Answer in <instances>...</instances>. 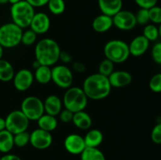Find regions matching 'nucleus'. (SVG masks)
I'll return each instance as SVG.
<instances>
[{
  "instance_id": "nucleus-28",
  "label": "nucleus",
  "mask_w": 161,
  "mask_h": 160,
  "mask_svg": "<svg viewBox=\"0 0 161 160\" xmlns=\"http://www.w3.org/2000/svg\"><path fill=\"white\" fill-rule=\"evenodd\" d=\"M142 35L146 37L149 42L156 41L159 38L158 28L153 24H148L145 25Z\"/></svg>"
},
{
  "instance_id": "nucleus-40",
  "label": "nucleus",
  "mask_w": 161,
  "mask_h": 160,
  "mask_svg": "<svg viewBox=\"0 0 161 160\" xmlns=\"http://www.w3.org/2000/svg\"><path fill=\"white\" fill-rule=\"evenodd\" d=\"M26 1L34 8H38L47 5L49 0H26Z\"/></svg>"
},
{
  "instance_id": "nucleus-8",
  "label": "nucleus",
  "mask_w": 161,
  "mask_h": 160,
  "mask_svg": "<svg viewBox=\"0 0 161 160\" xmlns=\"http://www.w3.org/2000/svg\"><path fill=\"white\" fill-rule=\"evenodd\" d=\"M6 130L13 134L27 131L30 121L20 110H14L9 112L5 119Z\"/></svg>"
},
{
  "instance_id": "nucleus-38",
  "label": "nucleus",
  "mask_w": 161,
  "mask_h": 160,
  "mask_svg": "<svg viewBox=\"0 0 161 160\" xmlns=\"http://www.w3.org/2000/svg\"><path fill=\"white\" fill-rule=\"evenodd\" d=\"M135 2L140 8L149 9L154 6H157L158 0H135Z\"/></svg>"
},
{
  "instance_id": "nucleus-47",
  "label": "nucleus",
  "mask_w": 161,
  "mask_h": 160,
  "mask_svg": "<svg viewBox=\"0 0 161 160\" xmlns=\"http://www.w3.org/2000/svg\"><path fill=\"white\" fill-rule=\"evenodd\" d=\"M3 48L0 45V59H2L3 57Z\"/></svg>"
},
{
  "instance_id": "nucleus-42",
  "label": "nucleus",
  "mask_w": 161,
  "mask_h": 160,
  "mask_svg": "<svg viewBox=\"0 0 161 160\" xmlns=\"http://www.w3.org/2000/svg\"><path fill=\"white\" fill-rule=\"evenodd\" d=\"M0 160H21V158L17 155L6 153V155H4L0 158Z\"/></svg>"
},
{
  "instance_id": "nucleus-22",
  "label": "nucleus",
  "mask_w": 161,
  "mask_h": 160,
  "mask_svg": "<svg viewBox=\"0 0 161 160\" xmlns=\"http://www.w3.org/2000/svg\"><path fill=\"white\" fill-rule=\"evenodd\" d=\"M37 122L39 129H42L46 131L50 132V133L56 130L58 124L56 116L50 115L45 114V113L38 119Z\"/></svg>"
},
{
  "instance_id": "nucleus-45",
  "label": "nucleus",
  "mask_w": 161,
  "mask_h": 160,
  "mask_svg": "<svg viewBox=\"0 0 161 160\" xmlns=\"http://www.w3.org/2000/svg\"><path fill=\"white\" fill-rule=\"evenodd\" d=\"M20 1H21V0H9V3H11V5H13L14 4V3H17Z\"/></svg>"
},
{
  "instance_id": "nucleus-3",
  "label": "nucleus",
  "mask_w": 161,
  "mask_h": 160,
  "mask_svg": "<svg viewBox=\"0 0 161 160\" xmlns=\"http://www.w3.org/2000/svg\"><path fill=\"white\" fill-rule=\"evenodd\" d=\"M62 103L64 108L75 113L84 111L88 103V97L82 88L71 86L64 93Z\"/></svg>"
},
{
  "instance_id": "nucleus-13",
  "label": "nucleus",
  "mask_w": 161,
  "mask_h": 160,
  "mask_svg": "<svg viewBox=\"0 0 161 160\" xmlns=\"http://www.w3.org/2000/svg\"><path fill=\"white\" fill-rule=\"evenodd\" d=\"M64 147L72 155H80L86 148L84 138L77 133L68 135L64 141Z\"/></svg>"
},
{
  "instance_id": "nucleus-25",
  "label": "nucleus",
  "mask_w": 161,
  "mask_h": 160,
  "mask_svg": "<svg viewBox=\"0 0 161 160\" xmlns=\"http://www.w3.org/2000/svg\"><path fill=\"white\" fill-rule=\"evenodd\" d=\"M14 69L10 62L4 59H0V81L9 82L14 76Z\"/></svg>"
},
{
  "instance_id": "nucleus-21",
  "label": "nucleus",
  "mask_w": 161,
  "mask_h": 160,
  "mask_svg": "<svg viewBox=\"0 0 161 160\" xmlns=\"http://www.w3.org/2000/svg\"><path fill=\"white\" fill-rule=\"evenodd\" d=\"M86 147H98L103 141V133L97 129H92L86 133L84 137Z\"/></svg>"
},
{
  "instance_id": "nucleus-11",
  "label": "nucleus",
  "mask_w": 161,
  "mask_h": 160,
  "mask_svg": "<svg viewBox=\"0 0 161 160\" xmlns=\"http://www.w3.org/2000/svg\"><path fill=\"white\" fill-rule=\"evenodd\" d=\"M29 143L34 148L38 150L48 148L53 143L51 133L42 129H36L30 133Z\"/></svg>"
},
{
  "instance_id": "nucleus-19",
  "label": "nucleus",
  "mask_w": 161,
  "mask_h": 160,
  "mask_svg": "<svg viewBox=\"0 0 161 160\" xmlns=\"http://www.w3.org/2000/svg\"><path fill=\"white\" fill-rule=\"evenodd\" d=\"M113 26V17L103 13L97 16L92 22L93 29L97 33L106 32Z\"/></svg>"
},
{
  "instance_id": "nucleus-6",
  "label": "nucleus",
  "mask_w": 161,
  "mask_h": 160,
  "mask_svg": "<svg viewBox=\"0 0 161 160\" xmlns=\"http://www.w3.org/2000/svg\"><path fill=\"white\" fill-rule=\"evenodd\" d=\"M23 29L13 22L0 27V45L3 48H14L21 42Z\"/></svg>"
},
{
  "instance_id": "nucleus-36",
  "label": "nucleus",
  "mask_w": 161,
  "mask_h": 160,
  "mask_svg": "<svg viewBox=\"0 0 161 160\" xmlns=\"http://www.w3.org/2000/svg\"><path fill=\"white\" fill-rule=\"evenodd\" d=\"M151 55L154 62L161 64V42L154 44L151 51Z\"/></svg>"
},
{
  "instance_id": "nucleus-43",
  "label": "nucleus",
  "mask_w": 161,
  "mask_h": 160,
  "mask_svg": "<svg viewBox=\"0 0 161 160\" xmlns=\"http://www.w3.org/2000/svg\"><path fill=\"white\" fill-rule=\"evenodd\" d=\"M6 130V120L3 118L0 117V131Z\"/></svg>"
},
{
  "instance_id": "nucleus-27",
  "label": "nucleus",
  "mask_w": 161,
  "mask_h": 160,
  "mask_svg": "<svg viewBox=\"0 0 161 160\" xmlns=\"http://www.w3.org/2000/svg\"><path fill=\"white\" fill-rule=\"evenodd\" d=\"M47 6L53 15L62 14L65 10V3L64 0H49Z\"/></svg>"
},
{
  "instance_id": "nucleus-35",
  "label": "nucleus",
  "mask_w": 161,
  "mask_h": 160,
  "mask_svg": "<svg viewBox=\"0 0 161 160\" xmlns=\"http://www.w3.org/2000/svg\"><path fill=\"white\" fill-rule=\"evenodd\" d=\"M151 139L157 144H161V122L157 123L151 132Z\"/></svg>"
},
{
  "instance_id": "nucleus-33",
  "label": "nucleus",
  "mask_w": 161,
  "mask_h": 160,
  "mask_svg": "<svg viewBox=\"0 0 161 160\" xmlns=\"http://www.w3.org/2000/svg\"><path fill=\"white\" fill-rule=\"evenodd\" d=\"M149 20L153 24H161V7L154 6L153 7L149 9Z\"/></svg>"
},
{
  "instance_id": "nucleus-37",
  "label": "nucleus",
  "mask_w": 161,
  "mask_h": 160,
  "mask_svg": "<svg viewBox=\"0 0 161 160\" xmlns=\"http://www.w3.org/2000/svg\"><path fill=\"white\" fill-rule=\"evenodd\" d=\"M73 115V112H72V111H69V110L64 108V109L61 110V112L59 113L58 115H59L60 120H61V122H64V123H68V122H70L72 121Z\"/></svg>"
},
{
  "instance_id": "nucleus-5",
  "label": "nucleus",
  "mask_w": 161,
  "mask_h": 160,
  "mask_svg": "<svg viewBox=\"0 0 161 160\" xmlns=\"http://www.w3.org/2000/svg\"><path fill=\"white\" fill-rule=\"evenodd\" d=\"M105 58L114 64H122L130 56L129 45L120 39H113L107 42L104 47Z\"/></svg>"
},
{
  "instance_id": "nucleus-44",
  "label": "nucleus",
  "mask_w": 161,
  "mask_h": 160,
  "mask_svg": "<svg viewBox=\"0 0 161 160\" xmlns=\"http://www.w3.org/2000/svg\"><path fill=\"white\" fill-rule=\"evenodd\" d=\"M40 65H41L40 63H39L38 61H36V60H35V61H33V63H32V67L35 69V70H36V68H38V67H39Z\"/></svg>"
},
{
  "instance_id": "nucleus-41",
  "label": "nucleus",
  "mask_w": 161,
  "mask_h": 160,
  "mask_svg": "<svg viewBox=\"0 0 161 160\" xmlns=\"http://www.w3.org/2000/svg\"><path fill=\"white\" fill-rule=\"evenodd\" d=\"M72 67L75 72H79V73H83L86 71V66L83 63L78 62V61H75L72 64Z\"/></svg>"
},
{
  "instance_id": "nucleus-31",
  "label": "nucleus",
  "mask_w": 161,
  "mask_h": 160,
  "mask_svg": "<svg viewBox=\"0 0 161 160\" xmlns=\"http://www.w3.org/2000/svg\"><path fill=\"white\" fill-rule=\"evenodd\" d=\"M37 35L36 32L31 29L26 30L23 31V34L21 36V42L20 43L24 44L25 45H31L36 43L37 40Z\"/></svg>"
},
{
  "instance_id": "nucleus-10",
  "label": "nucleus",
  "mask_w": 161,
  "mask_h": 160,
  "mask_svg": "<svg viewBox=\"0 0 161 160\" xmlns=\"http://www.w3.org/2000/svg\"><path fill=\"white\" fill-rule=\"evenodd\" d=\"M113 25L121 31H130L137 25L135 14L129 10L121 9L113 17Z\"/></svg>"
},
{
  "instance_id": "nucleus-9",
  "label": "nucleus",
  "mask_w": 161,
  "mask_h": 160,
  "mask_svg": "<svg viewBox=\"0 0 161 160\" xmlns=\"http://www.w3.org/2000/svg\"><path fill=\"white\" fill-rule=\"evenodd\" d=\"M52 79L55 85L61 89L71 87L73 83V74L72 70L64 64L55 65L51 68Z\"/></svg>"
},
{
  "instance_id": "nucleus-34",
  "label": "nucleus",
  "mask_w": 161,
  "mask_h": 160,
  "mask_svg": "<svg viewBox=\"0 0 161 160\" xmlns=\"http://www.w3.org/2000/svg\"><path fill=\"white\" fill-rule=\"evenodd\" d=\"M149 88L154 93H161V73L154 75L149 80Z\"/></svg>"
},
{
  "instance_id": "nucleus-7",
  "label": "nucleus",
  "mask_w": 161,
  "mask_h": 160,
  "mask_svg": "<svg viewBox=\"0 0 161 160\" xmlns=\"http://www.w3.org/2000/svg\"><path fill=\"white\" fill-rule=\"evenodd\" d=\"M20 111L29 121H37L45 113L43 101L36 96H28L22 100Z\"/></svg>"
},
{
  "instance_id": "nucleus-30",
  "label": "nucleus",
  "mask_w": 161,
  "mask_h": 160,
  "mask_svg": "<svg viewBox=\"0 0 161 160\" xmlns=\"http://www.w3.org/2000/svg\"><path fill=\"white\" fill-rule=\"evenodd\" d=\"M14 145L18 147H25L30 142V133L27 131L20 132L14 135Z\"/></svg>"
},
{
  "instance_id": "nucleus-14",
  "label": "nucleus",
  "mask_w": 161,
  "mask_h": 160,
  "mask_svg": "<svg viewBox=\"0 0 161 160\" xmlns=\"http://www.w3.org/2000/svg\"><path fill=\"white\" fill-rule=\"evenodd\" d=\"M29 27L30 29L32 30L37 35L45 34L50 28V17L45 13H36Z\"/></svg>"
},
{
  "instance_id": "nucleus-20",
  "label": "nucleus",
  "mask_w": 161,
  "mask_h": 160,
  "mask_svg": "<svg viewBox=\"0 0 161 160\" xmlns=\"http://www.w3.org/2000/svg\"><path fill=\"white\" fill-rule=\"evenodd\" d=\"M72 122L80 130H89L92 125V119L86 111H81L74 113Z\"/></svg>"
},
{
  "instance_id": "nucleus-12",
  "label": "nucleus",
  "mask_w": 161,
  "mask_h": 160,
  "mask_svg": "<svg viewBox=\"0 0 161 160\" xmlns=\"http://www.w3.org/2000/svg\"><path fill=\"white\" fill-rule=\"evenodd\" d=\"M34 74L29 69H20L14 74L13 82L16 89L24 92L29 89L34 82Z\"/></svg>"
},
{
  "instance_id": "nucleus-26",
  "label": "nucleus",
  "mask_w": 161,
  "mask_h": 160,
  "mask_svg": "<svg viewBox=\"0 0 161 160\" xmlns=\"http://www.w3.org/2000/svg\"><path fill=\"white\" fill-rule=\"evenodd\" d=\"M81 160H106L103 152L98 147H89L86 148L80 154Z\"/></svg>"
},
{
  "instance_id": "nucleus-2",
  "label": "nucleus",
  "mask_w": 161,
  "mask_h": 160,
  "mask_svg": "<svg viewBox=\"0 0 161 160\" xmlns=\"http://www.w3.org/2000/svg\"><path fill=\"white\" fill-rule=\"evenodd\" d=\"M61 51L59 44L54 39L45 38L36 43L35 47L36 60L41 65L51 67L59 61Z\"/></svg>"
},
{
  "instance_id": "nucleus-15",
  "label": "nucleus",
  "mask_w": 161,
  "mask_h": 160,
  "mask_svg": "<svg viewBox=\"0 0 161 160\" xmlns=\"http://www.w3.org/2000/svg\"><path fill=\"white\" fill-rule=\"evenodd\" d=\"M129 45V51L131 56L138 57L146 53L149 47V41L142 35L134 38Z\"/></svg>"
},
{
  "instance_id": "nucleus-18",
  "label": "nucleus",
  "mask_w": 161,
  "mask_h": 160,
  "mask_svg": "<svg viewBox=\"0 0 161 160\" xmlns=\"http://www.w3.org/2000/svg\"><path fill=\"white\" fill-rule=\"evenodd\" d=\"M102 13L113 17L122 9V0H97Z\"/></svg>"
},
{
  "instance_id": "nucleus-16",
  "label": "nucleus",
  "mask_w": 161,
  "mask_h": 160,
  "mask_svg": "<svg viewBox=\"0 0 161 160\" xmlns=\"http://www.w3.org/2000/svg\"><path fill=\"white\" fill-rule=\"evenodd\" d=\"M108 78L112 88L125 87L132 81V75L127 71H114Z\"/></svg>"
},
{
  "instance_id": "nucleus-17",
  "label": "nucleus",
  "mask_w": 161,
  "mask_h": 160,
  "mask_svg": "<svg viewBox=\"0 0 161 160\" xmlns=\"http://www.w3.org/2000/svg\"><path fill=\"white\" fill-rule=\"evenodd\" d=\"M62 105L63 103L61 99L58 96L52 94L48 96L43 101L44 111L46 114L57 116L62 110Z\"/></svg>"
},
{
  "instance_id": "nucleus-24",
  "label": "nucleus",
  "mask_w": 161,
  "mask_h": 160,
  "mask_svg": "<svg viewBox=\"0 0 161 160\" xmlns=\"http://www.w3.org/2000/svg\"><path fill=\"white\" fill-rule=\"evenodd\" d=\"M34 78L39 83L42 85L47 84L52 79L51 68L49 66L40 65L36 69L34 73Z\"/></svg>"
},
{
  "instance_id": "nucleus-23",
  "label": "nucleus",
  "mask_w": 161,
  "mask_h": 160,
  "mask_svg": "<svg viewBox=\"0 0 161 160\" xmlns=\"http://www.w3.org/2000/svg\"><path fill=\"white\" fill-rule=\"evenodd\" d=\"M14 146V134L6 130L0 131V152L9 153Z\"/></svg>"
},
{
  "instance_id": "nucleus-48",
  "label": "nucleus",
  "mask_w": 161,
  "mask_h": 160,
  "mask_svg": "<svg viewBox=\"0 0 161 160\" xmlns=\"http://www.w3.org/2000/svg\"><path fill=\"white\" fill-rule=\"evenodd\" d=\"M158 30H159V37L161 38V24H160V26H159Z\"/></svg>"
},
{
  "instance_id": "nucleus-39",
  "label": "nucleus",
  "mask_w": 161,
  "mask_h": 160,
  "mask_svg": "<svg viewBox=\"0 0 161 160\" xmlns=\"http://www.w3.org/2000/svg\"><path fill=\"white\" fill-rule=\"evenodd\" d=\"M59 60H61L64 64H69L72 62V57L69 53L66 51H61L59 56Z\"/></svg>"
},
{
  "instance_id": "nucleus-1",
  "label": "nucleus",
  "mask_w": 161,
  "mask_h": 160,
  "mask_svg": "<svg viewBox=\"0 0 161 160\" xmlns=\"http://www.w3.org/2000/svg\"><path fill=\"white\" fill-rule=\"evenodd\" d=\"M82 89L88 99L99 100L106 98L109 95L112 86L108 77L94 73L85 78Z\"/></svg>"
},
{
  "instance_id": "nucleus-4",
  "label": "nucleus",
  "mask_w": 161,
  "mask_h": 160,
  "mask_svg": "<svg viewBox=\"0 0 161 160\" xmlns=\"http://www.w3.org/2000/svg\"><path fill=\"white\" fill-rule=\"evenodd\" d=\"M35 13V8L26 0H21L18 3H14L10 8L12 22L22 29L30 26Z\"/></svg>"
},
{
  "instance_id": "nucleus-29",
  "label": "nucleus",
  "mask_w": 161,
  "mask_h": 160,
  "mask_svg": "<svg viewBox=\"0 0 161 160\" xmlns=\"http://www.w3.org/2000/svg\"><path fill=\"white\" fill-rule=\"evenodd\" d=\"M113 72H114V63L107 58L101 61L98 66L99 74L108 77Z\"/></svg>"
},
{
  "instance_id": "nucleus-46",
  "label": "nucleus",
  "mask_w": 161,
  "mask_h": 160,
  "mask_svg": "<svg viewBox=\"0 0 161 160\" xmlns=\"http://www.w3.org/2000/svg\"><path fill=\"white\" fill-rule=\"evenodd\" d=\"M9 3V0H0V5H5Z\"/></svg>"
},
{
  "instance_id": "nucleus-32",
  "label": "nucleus",
  "mask_w": 161,
  "mask_h": 160,
  "mask_svg": "<svg viewBox=\"0 0 161 160\" xmlns=\"http://www.w3.org/2000/svg\"><path fill=\"white\" fill-rule=\"evenodd\" d=\"M135 18H136L137 24L143 25V26L148 24L149 22L150 21L149 20V9L140 8L138 12L135 13Z\"/></svg>"
}]
</instances>
